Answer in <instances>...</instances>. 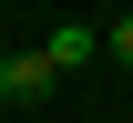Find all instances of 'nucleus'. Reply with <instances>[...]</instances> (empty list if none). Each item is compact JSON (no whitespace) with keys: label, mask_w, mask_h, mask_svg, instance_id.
<instances>
[{"label":"nucleus","mask_w":133,"mask_h":123,"mask_svg":"<svg viewBox=\"0 0 133 123\" xmlns=\"http://www.w3.org/2000/svg\"><path fill=\"white\" fill-rule=\"evenodd\" d=\"M51 82H62V72H51L41 51H10V62H0V103H41Z\"/></svg>","instance_id":"1"},{"label":"nucleus","mask_w":133,"mask_h":123,"mask_svg":"<svg viewBox=\"0 0 133 123\" xmlns=\"http://www.w3.org/2000/svg\"><path fill=\"white\" fill-rule=\"evenodd\" d=\"M92 51H102V41L82 31V21H62V31H51V41H41V62H51V72H82Z\"/></svg>","instance_id":"2"},{"label":"nucleus","mask_w":133,"mask_h":123,"mask_svg":"<svg viewBox=\"0 0 133 123\" xmlns=\"http://www.w3.org/2000/svg\"><path fill=\"white\" fill-rule=\"evenodd\" d=\"M102 51H113V62H133V10L113 21V31H102Z\"/></svg>","instance_id":"3"}]
</instances>
